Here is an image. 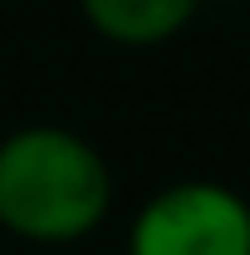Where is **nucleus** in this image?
Listing matches in <instances>:
<instances>
[{"instance_id":"obj_1","label":"nucleus","mask_w":250,"mask_h":255,"mask_svg":"<svg viewBox=\"0 0 250 255\" xmlns=\"http://www.w3.org/2000/svg\"><path fill=\"white\" fill-rule=\"evenodd\" d=\"M113 211V167L59 123H25L0 137V231L25 246H79Z\"/></svg>"},{"instance_id":"obj_2","label":"nucleus","mask_w":250,"mask_h":255,"mask_svg":"<svg viewBox=\"0 0 250 255\" xmlns=\"http://www.w3.org/2000/svg\"><path fill=\"white\" fill-rule=\"evenodd\" d=\"M123 255H250V196L216 177L167 182L132 211Z\"/></svg>"},{"instance_id":"obj_3","label":"nucleus","mask_w":250,"mask_h":255,"mask_svg":"<svg viewBox=\"0 0 250 255\" xmlns=\"http://www.w3.org/2000/svg\"><path fill=\"white\" fill-rule=\"evenodd\" d=\"M201 0H79L89 30L118 49H157L196 20Z\"/></svg>"}]
</instances>
